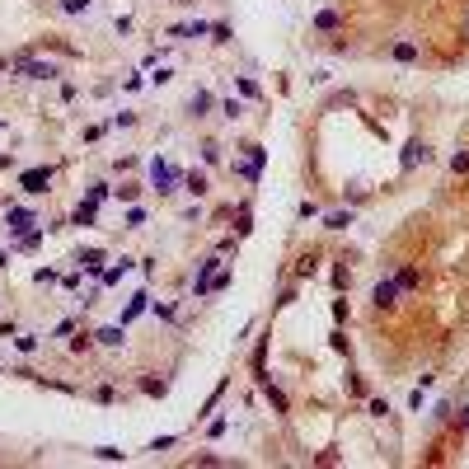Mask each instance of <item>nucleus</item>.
Returning <instances> with one entry per match:
<instances>
[{"instance_id":"obj_48","label":"nucleus","mask_w":469,"mask_h":469,"mask_svg":"<svg viewBox=\"0 0 469 469\" xmlns=\"http://www.w3.org/2000/svg\"><path fill=\"white\" fill-rule=\"evenodd\" d=\"M0 132H5V122H0Z\"/></svg>"},{"instance_id":"obj_6","label":"nucleus","mask_w":469,"mask_h":469,"mask_svg":"<svg viewBox=\"0 0 469 469\" xmlns=\"http://www.w3.org/2000/svg\"><path fill=\"white\" fill-rule=\"evenodd\" d=\"M338 29H347L343 10H319V15L310 19V33H338Z\"/></svg>"},{"instance_id":"obj_47","label":"nucleus","mask_w":469,"mask_h":469,"mask_svg":"<svg viewBox=\"0 0 469 469\" xmlns=\"http://www.w3.org/2000/svg\"><path fill=\"white\" fill-rule=\"evenodd\" d=\"M5 66H10V62H0V71H5Z\"/></svg>"},{"instance_id":"obj_42","label":"nucleus","mask_w":469,"mask_h":469,"mask_svg":"<svg viewBox=\"0 0 469 469\" xmlns=\"http://www.w3.org/2000/svg\"><path fill=\"white\" fill-rule=\"evenodd\" d=\"M66 333H76V319H62V324L52 328V338H66Z\"/></svg>"},{"instance_id":"obj_35","label":"nucleus","mask_w":469,"mask_h":469,"mask_svg":"<svg viewBox=\"0 0 469 469\" xmlns=\"http://www.w3.org/2000/svg\"><path fill=\"white\" fill-rule=\"evenodd\" d=\"M15 333H19L15 319H0V343H15Z\"/></svg>"},{"instance_id":"obj_18","label":"nucleus","mask_w":469,"mask_h":469,"mask_svg":"<svg viewBox=\"0 0 469 469\" xmlns=\"http://www.w3.org/2000/svg\"><path fill=\"white\" fill-rule=\"evenodd\" d=\"M188 108H192V118H206V113L216 108V99H211L206 90H197V94H192V104H188Z\"/></svg>"},{"instance_id":"obj_37","label":"nucleus","mask_w":469,"mask_h":469,"mask_svg":"<svg viewBox=\"0 0 469 469\" xmlns=\"http://www.w3.org/2000/svg\"><path fill=\"white\" fill-rule=\"evenodd\" d=\"M33 281H38V286H52V281H57V272H52V267H38V272H33Z\"/></svg>"},{"instance_id":"obj_30","label":"nucleus","mask_w":469,"mask_h":469,"mask_svg":"<svg viewBox=\"0 0 469 469\" xmlns=\"http://www.w3.org/2000/svg\"><path fill=\"white\" fill-rule=\"evenodd\" d=\"M99 460H108V465H118V460H127V451H118V446H99Z\"/></svg>"},{"instance_id":"obj_16","label":"nucleus","mask_w":469,"mask_h":469,"mask_svg":"<svg viewBox=\"0 0 469 469\" xmlns=\"http://www.w3.org/2000/svg\"><path fill=\"white\" fill-rule=\"evenodd\" d=\"M352 220H357V211H352V206H347V211H328V216H324V230H347Z\"/></svg>"},{"instance_id":"obj_15","label":"nucleus","mask_w":469,"mask_h":469,"mask_svg":"<svg viewBox=\"0 0 469 469\" xmlns=\"http://www.w3.org/2000/svg\"><path fill=\"white\" fill-rule=\"evenodd\" d=\"M239 160H249V164H258V169H263V164H267V150L258 146V141H244V146H239Z\"/></svg>"},{"instance_id":"obj_1","label":"nucleus","mask_w":469,"mask_h":469,"mask_svg":"<svg viewBox=\"0 0 469 469\" xmlns=\"http://www.w3.org/2000/svg\"><path fill=\"white\" fill-rule=\"evenodd\" d=\"M220 267H225V253H211V258H202V263H197V281H192V296H197V300L211 296V281H216Z\"/></svg>"},{"instance_id":"obj_40","label":"nucleus","mask_w":469,"mask_h":469,"mask_svg":"<svg viewBox=\"0 0 469 469\" xmlns=\"http://www.w3.org/2000/svg\"><path fill=\"white\" fill-rule=\"evenodd\" d=\"M108 197V183H90V202H104Z\"/></svg>"},{"instance_id":"obj_28","label":"nucleus","mask_w":469,"mask_h":469,"mask_svg":"<svg viewBox=\"0 0 469 469\" xmlns=\"http://www.w3.org/2000/svg\"><path fill=\"white\" fill-rule=\"evenodd\" d=\"M15 347L19 352H38V333H15Z\"/></svg>"},{"instance_id":"obj_9","label":"nucleus","mask_w":469,"mask_h":469,"mask_svg":"<svg viewBox=\"0 0 469 469\" xmlns=\"http://www.w3.org/2000/svg\"><path fill=\"white\" fill-rule=\"evenodd\" d=\"M94 343H99V347H122V343H127V324H108V328H99V333H94Z\"/></svg>"},{"instance_id":"obj_23","label":"nucleus","mask_w":469,"mask_h":469,"mask_svg":"<svg viewBox=\"0 0 469 469\" xmlns=\"http://www.w3.org/2000/svg\"><path fill=\"white\" fill-rule=\"evenodd\" d=\"M150 310H155V319H164V324H174V319H178V305H174V300H155Z\"/></svg>"},{"instance_id":"obj_3","label":"nucleus","mask_w":469,"mask_h":469,"mask_svg":"<svg viewBox=\"0 0 469 469\" xmlns=\"http://www.w3.org/2000/svg\"><path fill=\"white\" fill-rule=\"evenodd\" d=\"M5 225H10V234H29L33 225H43V216L33 206H5Z\"/></svg>"},{"instance_id":"obj_19","label":"nucleus","mask_w":469,"mask_h":469,"mask_svg":"<svg viewBox=\"0 0 469 469\" xmlns=\"http://www.w3.org/2000/svg\"><path fill=\"white\" fill-rule=\"evenodd\" d=\"M230 174H239L244 183H258V178H263V169H258V164H249V160H234V164H230Z\"/></svg>"},{"instance_id":"obj_7","label":"nucleus","mask_w":469,"mask_h":469,"mask_svg":"<svg viewBox=\"0 0 469 469\" xmlns=\"http://www.w3.org/2000/svg\"><path fill=\"white\" fill-rule=\"evenodd\" d=\"M394 281H399V291L408 296V291H418V286H422V267H418V263H404V267H394Z\"/></svg>"},{"instance_id":"obj_34","label":"nucleus","mask_w":469,"mask_h":469,"mask_svg":"<svg viewBox=\"0 0 469 469\" xmlns=\"http://www.w3.org/2000/svg\"><path fill=\"white\" fill-rule=\"evenodd\" d=\"M296 216H300V220H310V216H319V202H310V197H305V202L296 206Z\"/></svg>"},{"instance_id":"obj_11","label":"nucleus","mask_w":469,"mask_h":469,"mask_svg":"<svg viewBox=\"0 0 469 469\" xmlns=\"http://www.w3.org/2000/svg\"><path fill=\"white\" fill-rule=\"evenodd\" d=\"M183 192H192V197H206V192H211V178H206L202 169H188V174H183Z\"/></svg>"},{"instance_id":"obj_33","label":"nucleus","mask_w":469,"mask_h":469,"mask_svg":"<svg viewBox=\"0 0 469 469\" xmlns=\"http://www.w3.org/2000/svg\"><path fill=\"white\" fill-rule=\"evenodd\" d=\"M206 33H211L206 19H192V24H188V38H206Z\"/></svg>"},{"instance_id":"obj_14","label":"nucleus","mask_w":469,"mask_h":469,"mask_svg":"<svg viewBox=\"0 0 469 469\" xmlns=\"http://www.w3.org/2000/svg\"><path fill=\"white\" fill-rule=\"evenodd\" d=\"M94 220H99V202H80L71 211V225H94Z\"/></svg>"},{"instance_id":"obj_25","label":"nucleus","mask_w":469,"mask_h":469,"mask_svg":"<svg viewBox=\"0 0 469 469\" xmlns=\"http://www.w3.org/2000/svg\"><path fill=\"white\" fill-rule=\"evenodd\" d=\"M90 347H94V333L90 328H80L76 338H71V352H90Z\"/></svg>"},{"instance_id":"obj_24","label":"nucleus","mask_w":469,"mask_h":469,"mask_svg":"<svg viewBox=\"0 0 469 469\" xmlns=\"http://www.w3.org/2000/svg\"><path fill=\"white\" fill-rule=\"evenodd\" d=\"M94 0H62V15H90Z\"/></svg>"},{"instance_id":"obj_26","label":"nucleus","mask_w":469,"mask_h":469,"mask_svg":"<svg viewBox=\"0 0 469 469\" xmlns=\"http://www.w3.org/2000/svg\"><path fill=\"white\" fill-rule=\"evenodd\" d=\"M202 160L206 164H220V141H211V136L202 141Z\"/></svg>"},{"instance_id":"obj_31","label":"nucleus","mask_w":469,"mask_h":469,"mask_svg":"<svg viewBox=\"0 0 469 469\" xmlns=\"http://www.w3.org/2000/svg\"><path fill=\"white\" fill-rule=\"evenodd\" d=\"M141 197V183H122L118 188V202H136Z\"/></svg>"},{"instance_id":"obj_46","label":"nucleus","mask_w":469,"mask_h":469,"mask_svg":"<svg viewBox=\"0 0 469 469\" xmlns=\"http://www.w3.org/2000/svg\"><path fill=\"white\" fill-rule=\"evenodd\" d=\"M465 38H469V10H465Z\"/></svg>"},{"instance_id":"obj_22","label":"nucleus","mask_w":469,"mask_h":469,"mask_svg":"<svg viewBox=\"0 0 469 469\" xmlns=\"http://www.w3.org/2000/svg\"><path fill=\"white\" fill-rule=\"evenodd\" d=\"M451 174H455V178H465V174H469V146H460V150L451 155Z\"/></svg>"},{"instance_id":"obj_13","label":"nucleus","mask_w":469,"mask_h":469,"mask_svg":"<svg viewBox=\"0 0 469 469\" xmlns=\"http://www.w3.org/2000/svg\"><path fill=\"white\" fill-rule=\"evenodd\" d=\"M314 272H319V249H305L300 253V263H296V281H310Z\"/></svg>"},{"instance_id":"obj_41","label":"nucleus","mask_w":469,"mask_h":469,"mask_svg":"<svg viewBox=\"0 0 469 469\" xmlns=\"http://www.w3.org/2000/svg\"><path fill=\"white\" fill-rule=\"evenodd\" d=\"M127 225H132V230H136V225H146V211H141V206H132V211H127Z\"/></svg>"},{"instance_id":"obj_21","label":"nucleus","mask_w":469,"mask_h":469,"mask_svg":"<svg viewBox=\"0 0 469 469\" xmlns=\"http://www.w3.org/2000/svg\"><path fill=\"white\" fill-rule=\"evenodd\" d=\"M220 118H225V122H239V118H244V104H239V99H220Z\"/></svg>"},{"instance_id":"obj_27","label":"nucleus","mask_w":469,"mask_h":469,"mask_svg":"<svg viewBox=\"0 0 469 469\" xmlns=\"http://www.w3.org/2000/svg\"><path fill=\"white\" fill-rule=\"evenodd\" d=\"M234 85H239V94H244V99H263V90H258V85H253L249 76H239Z\"/></svg>"},{"instance_id":"obj_2","label":"nucleus","mask_w":469,"mask_h":469,"mask_svg":"<svg viewBox=\"0 0 469 469\" xmlns=\"http://www.w3.org/2000/svg\"><path fill=\"white\" fill-rule=\"evenodd\" d=\"M52 178H57V169H52V164H38V169L19 174V188H24L29 197H43L47 188H52Z\"/></svg>"},{"instance_id":"obj_38","label":"nucleus","mask_w":469,"mask_h":469,"mask_svg":"<svg viewBox=\"0 0 469 469\" xmlns=\"http://www.w3.org/2000/svg\"><path fill=\"white\" fill-rule=\"evenodd\" d=\"M174 446H178V437H160V441H150L146 451H174Z\"/></svg>"},{"instance_id":"obj_29","label":"nucleus","mask_w":469,"mask_h":469,"mask_svg":"<svg viewBox=\"0 0 469 469\" xmlns=\"http://www.w3.org/2000/svg\"><path fill=\"white\" fill-rule=\"evenodd\" d=\"M90 399H99V404H113V399H118V390H113V385H94Z\"/></svg>"},{"instance_id":"obj_45","label":"nucleus","mask_w":469,"mask_h":469,"mask_svg":"<svg viewBox=\"0 0 469 469\" xmlns=\"http://www.w3.org/2000/svg\"><path fill=\"white\" fill-rule=\"evenodd\" d=\"M5 267H10V253H5V244H0V272H5Z\"/></svg>"},{"instance_id":"obj_32","label":"nucleus","mask_w":469,"mask_h":469,"mask_svg":"<svg viewBox=\"0 0 469 469\" xmlns=\"http://www.w3.org/2000/svg\"><path fill=\"white\" fill-rule=\"evenodd\" d=\"M216 253H239V234H220Z\"/></svg>"},{"instance_id":"obj_17","label":"nucleus","mask_w":469,"mask_h":469,"mask_svg":"<svg viewBox=\"0 0 469 469\" xmlns=\"http://www.w3.org/2000/svg\"><path fill=\"white\" fill-rule=\"evenodd\" d=\"M347 286H352V267H347V258H338V263H333V291L343 296Z\"/></svg>"},{"instance_id":"obj_10","label":"nucleus","mask_w":469,"mask_h":469,"mask_svg":"<svg viewBox=\"0 0 469 469\" xmlns=\"http://www.w3.org/2000/svg\"><path fill=\"white\" fill-rule=\"evenodd\" d=\"M390 57H394V62H404V66H413V62H422V47L413 43V38H404V43L390 47Z\"/></svg>"},{"instance_id":"obj_8","label":"nucleus","mask_w":469,"mask_h":469,"mask_svg":"<svg viewBox=\"0 0 469 469\" xmlns=\"http://www.w3.org/2000/svg\"><path fill=\"white\" fill-rule=\"evenodd\" d=\"M104 258H108L104 249H80L76 253V263L85 267V272H94V277H104Z\"/></svg>"},{"instance_id":"obj_44","label":"nucleus","mask_w":469,"mask_h":469,"mask_svg":"<svg viewBox=\"0 0 469 469\" xmlns=\"http://www.w3.org/2000/svg\"><path fill=\"white\" fill-rule=\"evenodd\" d=\"M0 169H15V155H0Z\"/></svg>"},{"instance_id":"obj_36","label":"nucleus","mask_w":469,"mask_h":469,"mask_svg":"<svg viewBox=\"0 0 469 469\" xmlns=\"http://www.w3.org/2000/svg\"><path fill=\"white\" fill-rule=\"evenodd\" d=\"M211 43H230V24H211Z\"/></svg>"},{"instance_id":"obj_43","label":"nucleus","mask_w":469,"mask_h":469,"mask_svg":"<svg viewBox=\"0 0 469 469\" xmlns=\"http://www.w3.org/2000/svg\"><path fill=\"white\" fill-rule=\"evenodd\" d=\"M455 427H460V432H469V408L460 413V418H455Z\"/></svg>"},{"instance_id":"obj_39","label":"nucleus","mask_w":469,"mask_h":469,"mask_svg":"<svg viewBox=\"0 0 469 469\" xmlns=\"http://www.w3.org/2000/svg\"><path fill=\"white\" fill-rule=\"evenodd\" d=\"M113 127H136V113H113Z\"/></svg>"},{"instance_id":"obj_4","label":"nucleus","mask_w":469,"mask_h":469,"mask_svg":"<svg viewBox=\"0 0 469 469\" xmlns=\"http://www.w3.org/2000/svg\"><path fill=\"white\" fill-rule=\"evenodd\" d=\"M399 296H404V291H399V281H394V277H380L371 286V305H375V310H394Z\"/></svg>"},{"instance_id":"obj_12","label":"nucleus","mask_w":469,"mask_h":469,"mask_svg":"<svg viewBox=\"0 0 469 469\" xmlns=\"http://www.w3.org/2000/svg\"><path fill=\"white\" fill-rule=\"evenodd\" d=\"M263 399H267V408H272V413H291V399H286V390H277L272 380H263Z\"/></svg>"},{"instance_id":"obj_20","label":"nucleus","mask_w":469,"mask_h":469,"mask_svg":"<svg viewBox=\"0 0 469 469\" xmlns=\"http://www.w3.org/2000/svg\"><path fill=\"white\" fill-rule=\"evenodd\" d=\"M141 390L150 394V399H164V394H169V385H164V380H155V375H141Z\"/></svg>"},{"instance_id":"obj_5","label":"nucleus","mask_w":469,"mask_h":469,"mask_svg":"<svg viewBox=\"0 0 469 469\" xmlns=\"http://www.w3.org/2000/svg\"><path fill=\"white\" fill-rule=\"evenodd\" d=\"M427 160H432V146H427V141H408L404 155H399V174H413L418 164H427Z\"/></svg>"}]
</instances>
